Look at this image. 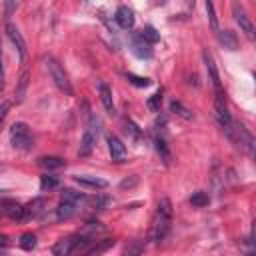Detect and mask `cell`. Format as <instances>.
I'll list each match as a JSON object with an SVG mask.
<instances>
[{
    "label": "cell",
    "instance_id": "obj_1",
    "mask_svg": "<svg viewBox=\"0 0 256 256\" xmlns=\"http://www.w3.org/2000/svg\"><path fill=\"white\" fill-rule=\"evenodd\" d=\"M170 226H172V202L170 198H160L158 202V208H156V214H154V220H152V226H150V238L160 244L164 242L168 232H170Z\"/></svg>",
    "mask_w": 256,
    "mask_h": 256
},
{
    "label": "cell",
    "instance_id": "obj_2",
    "mask_svg": "<svg viewBox=\"0 0 256 256\" xmlns=\"http://www.w3.org/2000/svg\"><path fill=\"white\" fill-rule=\"evenodd\" d=\"M44 64H46V70H48V74H50L54 86H56L60 92H64L66 96H72L74 90H72V84H70V80H68V74L64 72V68H62V64H60L54 56H44Z\"/></svg>",
    "mask_w": 256,
    "mask_h": 256
},
{
    "label": "cell",
    "instance_id": "obj_3",
    "mask_svg": "<svg viewBox=\"0 0 256 256\" xmlns=\"http://www.w3.org/2000/svg\"><path fill=\"white\" fill-rule=\"evenodd\" d=\"M226 136L230 138V142L232 144H236V148H240L242 152H246V154H254V138H252V134L248 132V128L244 126V124H236V122H232V126L226 130Z\"/></svg>",
    "mask_w": 256,
    "mask_h": 256
},
{
    "label": "cell",
    "instance_id": "obj_4",
    "mask_svg": "<svg viewBox=\"0 0 256 256\" xmlns=\"http://www.w3.org/2000/svg\"><path fill=\"white\" fill-rule=\"evenodd\" d=\"M10 144H12L14 150H20V152L32 150V146H34V138H32V132H30L28 124H24V122L12 124V128H10Z\"/></svg>",
    "mask_w": 256,
    "mask_h": 256
},
{
    "label": "cell",
    "instance_id": "obj_5",
    "mask_svg": "<svg viewBox=\"0 0 256 256\" xmlns=\"http://www.w3.org/2000/svg\"><path fill=\"white\" fill-rule=\"evenodd\" d=\"M100 122L96 120V118H90V126L84 130V134H82V140H80V150H78V154L80 156H90L92 154V150H94V146H96V138H98V134H100Z\"/></svg>",
    "mask_w": 256,
    "mask_h": 256
},
{
    "label": "cell",
    "instance_id": "obj_6",
    "mask_svg": "<svg viewBox=\"0 0 256 256\" xmlns=\"http://www.w3.org/2000/svg\"><path fill=\"white\" fill-rule=\"evenodd\" d=\"M214 114H216V120L220 124V128L224 132L228 130L232 126V116L228 112V106H226V98H224V94H214Z\"/></svg>",
    "mask_w": 256,
    "mask_h": 256
},
{
    "label": "cell",
    "instance_id": "obj_7",
    "mask_svg": "<svg viewBox=\"0 0 256 256\" xmlns=\"http://www.w3.org/2000/svg\"><path fill=\"white\" fill-rule=\"evenodd\" d=\"M232 14H234V20L238 22V26H240V30L246 34V38L248 40H254L256 38V30H254V24H252V20H250V16L246 14V10L238 4V2H234L232 4Z\"/></svg>",
    "mask_w": 256,
    "mask_h": 256
},
{
    "label": "cell",
    "instance_id": "obj_8",
    "mask_svg": "<svg viewBox=\"0 0 256 256\" xmlns=\"http://www.w3.org/2000/svg\"><path fill=\"white\" fill-rule=\"evenodd\" d=\"M6 36L10 38V42L14 44V48H16V52H18V56H20V62H26V58H28V50H26V42H24V38H22V34H20V30L14 26V24H6Z\"/></svg>",
    "mask_w": 256,
    "mask_h": 256
},
{
    "label": "cell",
    "instance_id": "obj_9",
    "mask_svg": "<svg viewBox=\"0 0 256 256\" xmlns=\"http://www.w3.org/2000/svg\"><path fill=\"white\" fill-rule=\"evenodd\" d=\"M130 50H132V54H134L136 58H140V60H148V58L154 56L152 46H150L140 34H134V36L130 38Z\"/></svg>",
    "mask_w": 256,
    "mask_h": 256
},
{
    "label": "cell",
    "instance_id": "obj_10",
    "mask_svg": "<svg viewBox=\"0 0 256 256\" xmlns=\"http://www.w3.org/2000/svg\"><path fill=\"white\" fill-rule=\"evenodd\" d=\"M202 58H204V64H206L210 82H212V86H214V94H224L222 84H220V74H218V68H216V62H214L212 54H210L208 50H204V52H202Z\"/></svg>",
    "mask_w": 256,
    "mask_h": 256
},
{
    "label": "cell",
    "instance_id": "obj_11",
    "mask_svg": "<svg viewBox=\"0 0 256 256\" xmlns=\"http://www.w3.org/2000/svg\"><path fill=\"white\" fill-rule=\"evenodd\" d=\"M108 152H110L112 162H124L126 154H128L124 142L118 136H108Z\"/></svg>",
    "mask_w": 256,
    "mask_h": 256
},
{
    "label": "cell",
    "instance_id": "obj_12",
    "mask_svg": "<svg viewBox=\"0 0 256 256\" xmlns=\"http://www.w3.org/2000/svg\"><path fill=\"white\" fill-rule=\"evenodd\" d=\"M116 244V240L114 238H104V240H94L80 256H100V254H104L106 250H110L112 246Z\"/></svg>",
    "mask_w": 256,
    "mask_h": 256
},
{
    "label": "cell",
    "instance_id": "obj_13",
    "mask_svg": "<svg viewBox=\"0 0 256 256\" xmlns=\"http://www.w3.org/2000/svg\"><path fill=\"white\" fill-rule=\"evenodd\" d=\"M114 20L120 28L124 30H130L134 26V12L128 8V6H118L116 8V14H114Z\"/></svg>",
    "mask_w": 256,
    "mask_h": 256
},
{
    "label": "cell",
    "instance_id": "obj_14",
    "mask_svg": "<svg viewBox=\"0 0 256 256\" xmlns=\"http://www.w3.org/2000/svg\"><path fill=\"white\" fill-rule=\"evenodd\" d=\"M154 148L160 156V160H162L164 166H170V160H172V154H170V148H168V142L162 134H156L154 136Z\"/></svg>",
    "mask_w": 256,
    "mask_h": 256
},
{
    "label": "cell",
    "instance_id": "obj_15",
    "mask_svg": "<svg viewBox=\"0 0 256 256\" xmlns=\"http://www.w3.org/2000/svg\"><path fill=\"white\" fill-rule=\"evenodd\" d=\"M98 96H100V102H102L104 110L108 114H114L116 108H114V100H112V90L108 88L106 82H98Z\"/></svg>",
    "mask_w": 256,
    "mask_h": 256
},
{
    "label": "cell",
    "instance_id": "obj_16",
    "mask_svg": "<svg viewBox=\"0 0 256 256\" xmlns=\"http://www.w3.org/2000/svg\"><path fill=\"white\" fill-rule=\"evenodd\" d=\"M76 210H78V204L68 202V200H60V204H58V208H56V218H58L60 222L70 220V218L76 214Z\"/></svg>",
    "mask_w": 256,
    "mask_h": 256
},
{
    "label": "cell",
    "instance_id": "obj_17",
    "mask_svg": "<svg viewBox=\"0 0 256 256\" xmlns=\"http://www.w3.org/2000/svg\"><path fill=\"white\" fill-rule=\"evenodd\" d=\"M74 180L80 186H86V188H92V190H102V188L108 186V180L98 178V176H74Z\"/></svg>",
    "mask_w": 256,
    "mask_h": 256
},
{
    "label": "cell",
    "instance_id": "obj_18",
    "mask_svg": "<svg viewBox=\"0 0 256 256\" xmlns=\"http://www.w3.org/2000/svg\"><path fill=\"white\" fill-rule=\"evenodd\" d=\"M216 36H218V42L226 50H236L238 48V38H236V34L232 30H218Z\"/></svg>",
    "mask_w": 256,
    "mask_h": 256
},
{
    "label": "cell",
    "instance_id": "obj_19",
    "mask_svg": "<svg viewBox=\"0 0 256 256\" xmlns=\"http://www.w3.org/2000/svg\"><path fill=\"white\" fill-rule=\"evenodd\" d=\"M44 210V200L42 198H34L32 202H28L24 206V220H30V218H36L40 216Z\"/></svg>",
    "mask_w": 256,
    "mask_h": 256
},
{
    "label": "cell",
    "instance_id": "obj_20",
    "mask_svg": "<svg viewBox=\"0 0 256 256\" xmlns=\"http://www.w3.org/2000/svg\"><path fill=\"white\" fill-rule=\"evenodd\" d=\"M28 82H30V72L24 70L18 78V84H16V90H14V100L20 104L24 100V96H26V88H28Z\"/></svg>",
    "mask_w": 256,
    "mask_h": 256
},
{
    "label": "cell",
    "instance_id": "obj_21",
    "mask_svg": "<svg viewBox=\"0 0 256 256\" xmlns=\"http://www.w3.org/2000/svg\"><path fill=\"white\" fill-rule=\"evenodd\" d=\"M66 162H64L60 156H42V158H38V166L44 168V170H58Z\"/></svg>",
    "mask_w": 256,
    "mask_h": 256
},
{
    "label": "cell",
    "instance_id": "obj_22",
    "mask_svg": "<svg viewBox=\"0 0 256 256\" xmlns=\"http://www.w3.org/2000/svg\"><path fill=\"white\" fill-rule=\"evenodd\" d=\"M4 212H6V216L12 218V220H24V206L18 204V202H14V200L4 202Z\"/></svg>",
    "mask_w": 256,
    "mask_h": 256
},
{
    "label": "cell",
    "instance_id": "obj_23",
    "mask_svg": "<svg viewBox=\"0 0 256 256\" xmlns=\"http://www.w3.org/2000/svg\"><path fill=\"white\" fill-rule=\"evenodd\" d=\"M144 246H146V244H144L142 238H134L130 244L124 248L122 256H142V254H144Z\"/></svg>",
    "mask_w": 256,
    "mask_h": 256
},
{
    "label": "cell",
    "instance_id": "obj_24",
    "mask_svg": "<svg viewBox=\"0 0 256 256\" xmlns=\"http://www.w3.org/2000/svg\"><path fill=\"white\" fill-rule=\"evenodd\" d=\"M170 112H172V114H176V116H180V118H184V120H192V118H194L192 110H190V108H186L180 100H172V102H170Z\"/></svg>",
    "mask_w": 256,
    "mask_h": 256
},
{
    "label": "cell",
    "instance_id": "obj_25",
    "mask_svg": "<svg viewBox=\"0 0 256 256\" xmlns=\"http://www.w3.org/2000/svg\"><path fill=\"white\" fill-rule=\"evenodd\" d=\"M124 132H126L128 136H130L134 142H140V140H142V130H140V128H138L130 118H126V120H124Z\"/></svg>",
    "mask_w": 256,
    "mask_h": 256
},
{
    "label": "cell",
    "instance_id": "obj_26",
    "mask_svg": "<svg viewBox=\"0 0 256 256\" xmlns=\"http://www.w3.org/2000/svg\"><path fill=\"white\" fill-rule=\"evenodd\" d=\"M60 200H68V202H74V204H80L86 200L84 194H80V192L76 190H70V188H64L62 190V194H60Z\"/></svg>",
    "mask_w": 256,
    "mask_h": 256
},
{
    "label": "cell",
    "instance_id": "obj_27",
    "mask_svg": "<svg viewBox=\"0 0 256 256\" xmlns=\"http://www.w3.org/2000/svg\"><path fill=\"white\" fill-rule=\"evenodd\" d=\"M140 36L152 46V44H156L158 40H160V32L154 28V26H144L142 28V32H140Z\"/></svg>",
    "mask_w": 256,
    "mask_h": 256
},
{
    "label": "cell",
    "instance_id": "obj_28",
    "mask_svg": "<svg viewBox=\"0 0 256 256\" xmlns=\"http://www.w3.org/2000/svg\"><path fill=\"white\" fill-rule=\"evenodd\" d=\"M208 202H210V196H208V192H202V190L194 192V194L190 196V204H192V206H196V208L208 206Z\"/></svg>",
    "mask_w": 256,
    "mask_h": 256
},
{
    "label": "cell",
    "instance_id": "obj_29",
    "mask_svg": "<svg viewBox=\"0 0 256 256\" xmlns=\"http://www.w3.org/2000/svg\"><path fill=\"white\" fill-rule=\"evenodd\" d=\"M60 184L58 176H52V174H42L40 176V188L46 192V190H54L56 186Z\"/></svg>",
    "mask_w": 256,
    "mask_h": 256
},
{
    "label": "cell",
    "instance_id": "obj_30",
    "mask_svg": "<svg viewBox=\"0 0 256 256\" xmlns=\"http://www.w3.org/2000/svg\"><path fill=\"white\" fill-rule=\"evenodd\" d=\"M18 246L22 248V250H32L36 246V236L32 234V232H24L22 236H20V240H18Z\"/></svg>",
    "mask_w": 256,
    "mask_h": 256
},
{
    "label": "cell",
    "instance_id": "obj_31",
    "mask_svg": "<svg viewBox=\"0 0 256 256\" xmlns=\"http://www.w3.org/2000/svg\"><path fill=\"white\" fill-rule=\"evenodd\" d=\"M146 106H148L152 112H160V106H162V88H160L156 94L150 96L148 102H146Z\"/></svg>",
    "mask_w": 256,
    "mask_h": 256
},
{
    "label": "cell",
    "instance_id": "obj_32",
    "mask_svg": "<svg viewBox=\"0 0 256 256\" xmlns=\"http://www.w3.org/2000/svg\"><path fill=\"white\" fill-rule=\"evenodd\" d=\"M126 78H128V82L134 84V86H138V88H146V86H150V80H148V78L136 76V74H132V72H128Z\"/></svg>",
    "mask_w": 256,
    "mask_h": 256
},
{
    "label": "cell",
    "instance_id": "obj_33",
    "mask_svg": "<svg viewBox=\"0 0 256 256\" xmlns=\"http://www.w3.org/2000/svg\"><path fill=\"white\" fill-rule=\"evenodd\" d=\"M204 8H206V14H208V20H210L212 30H214V32H218L220 28H218V18H216V14H214V4H212V2H206V4H204Z\"/></svg>",
    "mask_w": 256,
    "mask_h": 256
},
{
    "label": "cell",
    "instance_id": "obj_34",
    "mask_svg": "<svg viewBox=\"0 0 256 256\" xmlns=\"http://www.w3.org/2000/svg\"><path fill=\"white\" fill-rule=\"evenodd\" d=\"M108 204H110V198H108V196H96V198L92 200V206H94L96 210H104Z\"/></svg>",
    "mask_w": 256,
    "mask_h": 256
},
{
    "label": "cell",
    "instance_id": "obj_35",
    "mask_svg": "<svg viewBox=\"0 0 256 256\" xmlns=\"http://www.w3.org/2000/svg\"><path fill=\"white\" fill-rule=\"evenodd\" d=\"M8 110H10V102H8V100L0 102V126H2V122H4V118H6V114H8Z\"/></svg>",
    "mask_w": 256,
    "mask_h": 256
},
{
    "label": "cell",
    "instance_id": "obj_36",
    "mask_svg": "<svg viewBox=\"0 0 256 256\" xmlns=\"http://www.w3.org/2000/svg\"><path fill=\"white\" fill-rule=\"evenodd\" d=\"M136 184H138V176H132V178L122 180V182H120V188L126 190V188H132V186H136Z\"/></svg>",
    "mask_w": 256,
    "mask_h": 256
},
{
    "label": "cell",
    "instance_id": "obj_37",
    "mask_svg": "<svg viewBox=\"0 0 256 256\" xmlns=\"http://www.w3.org/2000/svg\"><path fill=\"white\" fill-rule=\"evenodd\" d=\"M4 88V64H2V54H0V90Z\"/></svg>",
    "mask_w": 256,
    "mask_h": 256
},
{
    "label": "cell",
    "instance_id": "obj_38",
    "mask_svg": "<svg viewBox=\"0 0 256 256\" xmlns=\"http://www.w3.org/2000/svg\"><path fill=\"white\" fill-rule=\"evenodd\" d=\"M10 244V240H8V236H4V234H0V248H6Z\"/></svg>",
    "mask_w": 256,
    "mask_h": 256
}]
</instances>
